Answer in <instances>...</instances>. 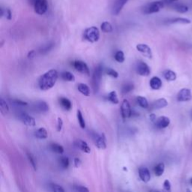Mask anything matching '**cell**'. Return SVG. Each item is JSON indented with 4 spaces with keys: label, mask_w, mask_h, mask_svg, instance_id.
Segmentation results:
<instances>
[{
    "label": "cell",
    "mask_w": 192,
    "mask_h": 192,
    "mask_svg": "<svg viewBox=\"0 0 192 192\" xmlns=\"http://www.w3.org/2000/svg\"><path fill=\"white\" fill-rule=\"evenodd\" d=\"M62 78L64 80L69 82H74L75 80V77L72 73L69 71H63L61 74Z\"/></svg>",
    "instance_id": "25"
},
{
    "label": "cell",
    "mask_w": 192,
    "mask_h": 192,
    "mask_svg": "<svg viewBox=\"0 0 192 192\" xmlns=\"http://www.w3.org/2000/svg\"><path fill=\"white\" fill-rule=\"evenodd\" d=\"M170 123V119L167 116H160L155 120V125L158 128L160 129H163V128H167L169 126Z\"/></svg>",
    "instance_id": "12"
},
{
    "label": "cell",
    "mask_w": 192,
    "mask_h": 192,
    "mask_svg": "<svg viewBox=\"0 0 192 192\" xmlns=\"http://www.w3.org/2000/svg\"><path fill=\"white\" fill-rule=\"evenodd\" d=\"M137 104L143 108H148V107H149V102H148L147 99L143 96H137Z\"/></svg>",
    "instance_id": "28"
},
{
    "label": "cell",
    "mask_w": 192,
    "mask_h": 192,
    "mask_svg": "<svg viewBox=\"0 0 192 192\" xmlns=\"http://www.w3.org/2000/svg\"><path fill=\"white\" fill-rule=\"evenodd\" d=\"M50 149L57 154H63L64 152V148L58 143H51L50 146Z\"/></svg>",
    "instance_id": "26"
},
{
    "label": "cell",
    "mask_w": 192,
    "mask_h": 192,
    "mask_svg": "<svg viewBox=\"0 0 192 192\" xmlns=\"http://www.w3.org/2000/svg\"><path fill=\"white\" fill-rule=\"evenodd\" d=\"M5 17H6V18L8 20H11V16H12V14H11V11L10 9H6L5 11Z\"/></svg>",
    "instance_id": "44"
},
{
    "label": "cell",
    "mask_w": 192,
    "mask_h": 192,
    "mask_svg": "<svg viewBox=\"0 0 192 192\" xmlns=\"http://www.w3.org/2000/svg\"><path fill=\"white\" fill-rule=\"evenodd\" d=\"M137 74L143 77H147L150 74V68L149 65L144 62H140L137 66Z\"/></svg>",
    "instance_id": "8"
},
{
    "label": "cell",
    "mask_w": 192,
    "mask_h": 192,
    "mask_svg": "<svg viewBox=\"0 0 192 192\" xmlns=\"http://www.w3.org/2000/svg\"><path fill=\"white\" fill-rule=\"evenodd\" d=\"M150 87L152 89L154 90H159L162 87V81L159 77H153L150 80L149 82Z\"/></svg>",
    "instance_id": "17"
},
{
    "label": "cell",
    "mask_w": 192,
    "mask_h": 192,
    "mask_svg": "<svg viewBox=\"0 0 192 192\" xmlns=\"http://www.w3.org/2000/svg\"><path fill=\"white\" fill-rule=\"evenodd\" d=\"M35 1H36V0H29V2H30L31 4H32V5H34V4H35Z\"/></svg>",
    "instance_id": "49"
},
{
    "label": "cell",
    "mask_w": 192,
    "mask_h": 192,
    "mask_svg": "<svg viewBox=\"0 0 192 192\" xmlns=\"http://www.w3.org/2000/svg\"><path fill=\"white\" fill-rule=\"evenodd\" d=\"M58 80V72L55 69H51L47 71L39 79V88L43 91L49 90L53 88Z\"/></svg>",
    "instance_id": "1"
},
{
    "label": "cell",
    "mask_w": 192,
    "mask_h": 192,
    "mask_svg": "<svg viewBox=\"0 0 192 192\" xmlns=\"http://www.w3.org/2000/svg\"><path fill=\"white\" fill-rule=\"evenodd\" d=\"M96 146L100 149H105L107 148V142L104 134H101L96 138L95 140Z\"/></svg>",
    "instance_id": "16"
},
{
    "label": "cell",
    "mask_w": 192,
    "mask_h": 192,
    "mask_svg": "<svg viewBox=\"0 0 192 192\" xmlns=\"http://www.w3.org/2000/svg\"><path fill=\"white\" fill-rule=\"evenodd\" d=\"M167 105L168 102L167 99H165V98H159L152 104V108L153 109H161V108L167 107Z\"/></svg>",
    "instance_id": "18"
},
{
    "label": "cell",
    "mask_w": 192,
    "mask_h": 192,
    "mask_svg": "<svg viewBox=\"0 0 192 192\" xmlns=\"http://www.w3.org/2000/svg\"><path fill=\"white\" fill-rule=\"evenodd\" d=\"M0 110H1V113L4 115L8 114V113L9 112V107L3 98L0 99Z\"/></svg>",
    "instance_id": "27"
},
{
    "label": "cell",
    "mask_w": 192,
    "mask_h": 192,
    "mask_svg": "<svg viewBox=\"0 0 192 192\" xmlns=\"http://www.w3.org/2000/svg\"><path fill=\"white\" fill-rule=\"evenodd\" d=\"M165 166L164 163H159V164H157L154 168V173H155V176H162V174L164 172Z\"/></svg>",
    "instance_id": "23"
},
{
    "label": "cell",
    "mask_w": 192,
    "mask_h": 192,
    "mask_svg": "<svg viewBox=\"0 0 192 192\" xmlns=\"http://www.w3.org/2000/svg\"><path fill=\"white\" fill-rule=\"evenodd\" d=\"M50 188H51V190L53 191H56V192H64L65 191L64 189H63L61 186L59 185H57V184L51 183V184L50 185Z\"/></svg>",
    "instance_id": "38"
},
{
    "label": "cell",
    "mask_w": 192,
    "mask_h": 192,
    "mask_svg": "<svg viewBox=\"0 0 192 192\" xmlns=\"http://www.w3.org/2000/svg\"><path fill=\"white\" fill-rule=\"evenodd\" d=\"M74 189L76 191H79V192H85V191L88 192L89 191L87 188L82 185H74Z\"/></svg>",
    "instance_id": "40"
},
{
    "label": "cell",
    "mask_w": 192,
    "mask_h": 192,
    "mask_svg": "<svg viewBox=\"0 0 192 192\" xmlns=\"http://www.w3.org/2000/svg\"><path fill=\"white\" fill-rule=\"evenodd\" d=\"M103 72V65L101 64L98 65L95 68L94 73L92 79V88L95 92H97L99 89L100 84H101V77H102Z\"/></svg>",
    "instance_id": "2"
},
{
    "label": "cell",
    "mask_w": 192,
    "mask_h": 192,
    "mask_svg": "<svg viewBox=\"0 0 192 192\" xmlns=\"http://www.w3.org/2000/svg\"><path fill=\"white\" fill-rule=\"evenodd\" d=\"M35 56V50H31L29 53H28V58L30 59H32L34 56Z\"/></svg>",
    "instance_id": "46"
},
{
    "label": "cell",
    "mask_w": 192,
    "mask_h": 192,
    "mask_svg": "<svg viewBox=\"0 0 192 192\" xmlns=\"http://www.w3.org/2000/svg\"><path fill=\"white\" fill-rule=\"evenodd\" d=\"M191 21L189 19L184 17H177L172 19L170 20V23H181V24H189Z\"/></svg>",
    "instance_id": "30"
},
{
    "label": "cell",
    "mask_w": 192,
    "mask_h": 192,
    "mask_svg": "<svg viewBox=\"0 0 192 192\" xmlns=\"http://www.w3.org/2000/svg\"><path fill=\"white\" fill-rule=\"evenodd\" d=\"M83 36L87 41L94 43V42L98 41L99 40L100 32L97 27L92 26V27L86 29L84 34H83Z\"/></svg>",
    "instance_id": "3"
},
{
    "label": "cell",
    "mask_w": 192,
    "mask_h": 192,
    "mask_svg": "<svg viewBox=\"0 0 192 192\" xmlns=\"http://www.w3.org/2000/svg\"><path fill=\"white\" fill-rule=\"evenodd\" d=\"M77 120H78V122H79V125H80V126L82 128H86V122H85V120H84V118H83V114H82L81 111H77Z\"/></svg>",
    "instance_id": "33"
},
{
    "label": "cell",
    "mask_w": 192,
    "mask_h": 192,
    "mask_svg": "<svg viewBox=\"0 0 192 192\" xmlns=\"http://www.w3.org/2000/svg\"><path fill=\"white\" fill-rule=\"evenodd\" d=\"M101 29L102 30V32H106V33H110V32H113L112 25L109 22H107V21L101 23Z\"/></svg>",
    "instance_id": "29"
},
{
    "label": "cell",
    "mask_w": 192,
    "mask_h": 192,
    "mask_svg": "<svg viewBox=\"0 0 192 192\" xmlns=\"http://www.w3.org/2000/svg\"><path fill=\"white\" fill-rule=\"evenodd\" d=\"M135 88V86H134L133 83H126L123 86L122 89V94H127V93L130 92Z\"/></svg>",
    "instance_id": "36"
},
{
    "label": "cell",
    "mask_w": 192,
    "mask_h": 192,
    "mask_svg": "<svg viewBox=\"0 0 192 192\" xmlns=\"http://www.w3.org/2000/svg\"><path fill=\"white\" fill-rule=\"evenodd\" d=\"M107 74H108L109 76H111V77H113V78H117L119 77L118 72L116 71H115L113 68H108L107 70Z\"/></svg>",
    "instance_id": "39"
},
{
    "label": "cell",
    "mask_w": 192,
    "mask_h": 192,
    "mask_svg": "<svg viewBox=\"0 0 192 192\" xmlns=\"http://www.w3.org/2000/svg\"><path fill=\"white\" fill-rule=\"evenodd\" d=\"M190 183H191V184L192 185V178H191V179H190Z\"/></svg>",
    "instance_id": "50"
},
{
    "label": "cell",
    "mask_w": 192,
    "mask_h": 192,
    "mask_svg": "<svg viewBox=\"0 0 192 192\" xmlns=\"http://www.w3.org/2000/svg\"><path fill=\"white\" fill-rule=\"evenodd\" d=\"M137 50L142 53L146 57L149 59L152 58V53L151 48L148 46L147 44H140L137 45Z\"/></svg>",
    "instance_id": "11"
},
{
    "label": "cell",
    "mask_w": 192,
    "mask_h": 192,
    "mask_svg": "<svg viewBox=\"0 0 192 192\" xmlns=\"http://www.w3.org/2000/svg\"><path fill=\"white\" fill-rule=\"evenodd\" d=\"M74 67L77 71L80 72L82 74H85L87 75H89V69L88 66L84 62L80 61V60H76L73 63Z\"/></svg>",
    "instance_id": "7"
},
{
    "label": "cell",
    "mask_w": 192,
    "mask_h": 192,
    "mask_svg": "<svg viewBox=\"0 0 192 192\" xmlns=\"http://www.w3.org/2000/svg\"><path fill=\"white\" fill-rule=\"evenodd\" d=\"M34 135L38 139H46L47 137V130L44 128H40L35 131Z\"/></svg>",
    "instance_id": "21"
},
{
    "label": "cell",
    "mask_w": 192,
    "mask_h": 192,
    "mask_svg": "<svg viewBox=\"0 0 192 192\" xmlns=\"http://www.w3.org/2000/svg\"><path fill=\"white\" fill-rule=\"evenodd\" d=\"M163 76L167 81H174L176 80V74L173 71L167 69L163 71Z\"/></svg>",
    "instance_id": "20"
},
{
    "label": "cell",
    "mask_w": 192,
    "mask_h": 192,
    "mask_svg": "<svg viewBox=\"0 0 192 192\" xmlns=\"http://www.w3.org/2000/svg\"><path fill=\"white\" fill-rule=\"evenodd\" d=\"M74 145H75L76 147H77L81 151L86 152V153H90V152H91V149H90L89 146H88L87 143L85 142V141L82 140H76L74 141Z\"/></svg>",
    "instance_id": "15"
},
{
    "label": "cell",
    "mask_w": 192,
    "mask_h": 192,
    "mask_svg": "<svg viewBox=\"0 0 192 192\" xmlns=\"http://www.w3.org/2000/svg\"><path fill=\"white\" fill-rule=\"evenodd\" d=\"M74 167L78 168L81 165V161H80V159H78V158H75L74 160Z\"/></svg>",
    "instance_id": "45"
},
{
    "label": "cell",
    "mask_w": 192,
    "mask_h": 192,
    "mask_svg": "<svg viewBox=\"0 0 192 192\" xmlns=\"http://www.w3.org/2000/svg\"><path fill=\"white\" fill-rule=\"evenodd\" d=\"M164 189L165 191H170V189H171V184H170V181L168 179H166L164 182Z\"/></svg>",
    "instance_id": "41"
},
{
    "label": "cell",
    "mask_w": 192,
    "mask_h": 192,
    "mask_svg": "<svg viewBox=\"0 0 192 192\" xmlns=\"http://www.w3.org/2000/svg\"><path fill=\"white\" fill-rule=\"evenodd\" d=\"M59 101H60V104H61L62 107H63L65 111H70V110L71 109L72 104L70 100L63 97V98H60Z\"/></svg>",
    "instance_id": "24"
},
{
    "label": "cell",
    "mask_w": 192,
    "mask_h": 192,
    "mask_svg": "<svg viewBox=\"0 0 192 192\" xmlns=\"http://www.w3.org/2000/svg\"><path fill=\"white\" fill-rule=\"evenodd\" d=\"M13 101L15 104H17V105H18V106H21V107L28 105L27 102H26V101H21V100L16 99V100H14Z\"/></svg>",
    "instance_id": "42"
},
{
    "label": "cell",
    "mask_w": 192,
    "mask_h": 192,
    "mask_svg": "<svg viewBox=\"0 0 192 192\" xmlns=\"http://www.w3.org/2000/svg\"><path fill=\"white\" fill-rule=\"evenodd\" d=\"M114 58H115L116 61L119 63H122L125 61V55H124L123 52L121 51V50H119L116 53Z\"/></svg>",
    "instance_id": "35"
},
{
    "label": "cell",
    "mask_w": 192,
    "mask_h": 192,
    "mask_svg": "<svg viewBox=\"0 0 192 192\" xmlns=\"http://www.w3.org/2000/svg\"><path fill=\"white\" fill-rule=\"evenodd\" d=\"M139 176L144 183H149L151 179V173L147 167H140L139 169Z\"/></svg>",
    "instance_id": "14"
},
{
    "label": "cell",
    "mask_w": 192,
    "mask_h": 192,
    "mask_svg": "<svg viewBox=\"0 0 192 192\" xmlns=\"http://www.w3.org/2000/svg\"><path fill=\"white\" fill-rule=\"evenodd\" d=\"M176 1H177V0H164V2L166 3H171V2H176Z\"/></svg>",
    "instance_id": "48"
},
{
    "label": "cell",
    "mask_w": 192,
    "mask_h": 192,
    "mask_svg": "<svg viewBox=\"0 0 192 192\" xmlns=\"http://www.w3.org/2000/svg\"><path fill=\"white\" fill-rule=\"evenodd\" d=\"M59 164H60V166L63 168V169H67L69 166V159L66 156H62L59 159Z\"/></svg>",
    "instance_id": "32"
},
{
    "label": "cell",
    "mask_w": 192,
    "mask_h": 192,
    "mask_svg": "<svg viewBox=\"0 0 192 192\" xmlns=\"http://www.w3.org/2000/svg\"><path fill=\"white\" fill-rule=\"evenodd\" d=\"M149 119H150V120L152 121V122H155V120H156V116H155V114L152 113L150 114V116H149Z\"/></svg>",
    "instance_id": "47"
},
{
    "label": "cell",
    "mask_w": 192,
    "mask_h": 192,
    "mask_svg": "<svg viewBox=\"0 0 192 192\" xmlns=\"http://www.w3.org/2000/svg\"><path fill=\"white\" fill-rule=\"evenodd\" d=\"M35 107V109L37 110L38 111H39V112L45 113L49 111V106H48V104L44 101H40L36 102Z\"/></svg>",
    "instance_id": "19"
},
{
    "label": "cell",
    "mask_w": 192,
    "mask_h": 192,
    "mask_svg": "<svg viewBox=\"0 0 192 192\" xmlns=\"http://www.w3.org/2000/svg\"><path fill=\"white\" fill-rule=\"evenodd\" d=\"M77 89L83 95L89 96L90 95L89 87L85 83H79L78 86H77Z\"/></svg>",
    "instance_id": "22"
},
{
    "label": "cell",
    "mask_w": 192,
    "mask_h": 192,
    "mask_svg": "<svg viewBox=\"0 0 192 192\" xmlns=\"http://www.w3.org/2000/svg\"><path fill=\"white\" fill-rule=\"evenodd\" d=\"M20 119L24 125H27L29 127H34L36 125L35 119L31 116L28 115L26 113H23L20 115Z\"/></svg>",
    "instance_id": "10"
},
{
    "label": "cell",
    "mask_w": 192,
    "mask_h": 192,
    "mask_svg": "<svg viewBox=\"0 0 192 192\" xmlns=\"http://www.w3.org/2000/svg\"><path fill=\"white\" fill-rule=\"evenodd\" d=\"M176 98H177V101H180V102H185V101H191L192 99L191 91L187 88L182 89L178 92Z\"/></svg>",
    "instance_id": "5"
},
{
    "label": "cell",
    "mask_w": 192,
    "mask_h": 192,
    "mask_svg": "<svg viewBox=\"0 0 192 192\" xmlns=\"http://www.w3.org/2000/svg\"><path fill=\"white\" fill-rule=\"evenodd\" d=\"M128 0H116L114 2L113 6L112 8V14L113 15H117L119 14L124 5L127 3Z\"/></svg>",
    "instance_id": "13"
},
{
    "label": "cell",
    "mask_w": 192,
    "mask_h": 192,
    "mask_svg": "<svg viewBox=\"0 0 192 192\" xmlns=\"http://www.w3.org/2000/svg\"><path fill=\"white\" fill-rule=\"evenodd\" d=\"M121 113L123 119H127L131 117V108L129 102L127 99H124L121 105Z\"/></svg>",
    "instance_id": "9"
},
{
    "label": "cell",
    "mask_w": 192,
    "mask_h": 192,
    "mask_svg": "<svg viewBox=\"0 0 192 192\" xmlns=\"http://www.w3.org/2000/svg\"><path fill=\"white\" fill-rule=\"evenodd\" d=\"M26 155H27V159L29 160V163L31 164L34 170H37V163H36V160H35V157H34L32 154L29 153V152H26Z\"/></svg>",
    "instance_id": "34"
},
{
    "label": "cell",
    "mask_w": 192,
    "mask_h": 192,
    "mask_svg": "<svg viewBox=\"0 0 192 192\" xmlns=\"http://www.w3.org/2000/svg\"><path fill=\"white\" fill-rule=\"evenodd\" d=\"M33 6L35 12L39 15H42L46 13V11H47V0H36Z\"/></svg>",
    "instance_id": "6"
},
{
    "label": "cell",
    "mask_w": 192,
    "mask_h": 192,
    "mask_svg": "<svg viewBox=\"0 0 192 192\" xmlns=\"http://www.w3.org/2000/svg\"><path fill=\"white\" fill-rule=\"evenodd\" d=\"M174 8L177 12L181 14H185L188 11V8L185 5H175Z\"/></svg>",
    "instance_id": "37"
},
{
    "label": "cell",
    "mask_w": 192,
    "mask_h": 192,
    "mask_svg": "<svg viewBox=\"0 0 192 192\" xmlns=\"http://www.w3.org/2000/svg\"><path fill=\"white\" fill-rule=\"evenodd\" d=\"M164 3L161 1L150 2V3L145 5V7L143 8V13L146 14V15L157 13L164 8Z\"/></svg>",
    "instance_id": "4"
},
{
    "label": "cell",
    "mask_w": 192,
    "mask_h": 192,
    "mask_svg": "<svg viewBox=\"0 0 192 192\" xmlns=\"http://www.w3.org/2000/svg\"><path fill=\"white\" fill-rule=\"evenodd\" d=\"M107 99H108L109 101H111V103H113V104H119V99L118 97H117L116 92L115 91H112L109 93V95L107 96Z\"/></svg>",
    "instance_id": "31"
},
{
    "label": "cell",
    "mask_w": 192,
    "mask_h": 192,
    "mask_svg": "<svg viewBox=\"0 0 192 192\" xmlns=\"http://www.w3.org/2000/svg\"><path fill=\"white\" fill-rule=\"evenodd\" d=\"M63 119H62L60 117H59V118H58V121H57V131H61L62 128H63Z\"/></svg>",
    "instance_id": "43"
}]
</instances>
